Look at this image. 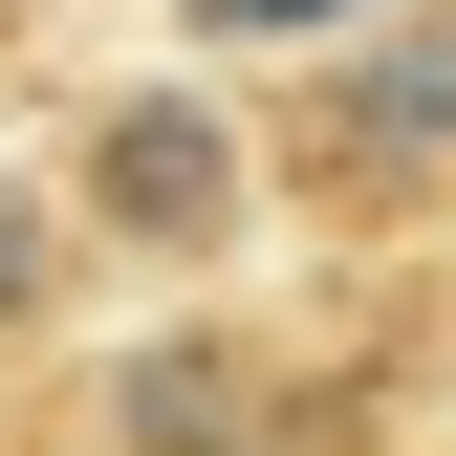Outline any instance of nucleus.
<instances>
[{
    "mask_svg": "<svg viewBox=\"0 0 456 456\" xmlns=\"http://www.w3.org/2000/svg\"><path fill=\"white\" fill-rule=\"evenodd\" d=\"M217 44H282V22H348V0H196Z\"/></svg>",
    "mask_w": 456,
    "mask_h": 456,
    "instance_id": "obj_4",
    "label": "nucleus"
},
{
    "mask_svg": "<svg viewBox=\"0 0 456 456\" xmlns=\"http://www.w3.org/2000/svg\"><path fill=\"white\" fill-rule=\"evenodd\" d=\"M240 196H261L240 131H217L196 87H131V109L87 131V196H66V217H109L131 261H217V240H240Z\"/></svg>",
    "mask_w": 456,
    "mask_h": 456,
    "instance_id": "obj_1",
    "label": "nucleus"
},
{
    "mask_svg": "<svg viewBox=\"0 0 456 456\" xmlns=\"http://www.w3.org/2000/svg\"><path fill=\"white\" fill-rule=\"evenodd\" d=\"M0 456H44V435H22V413H0Z\"/></svg>",
    "mask_w": 456,
    "mask_h": 456,
    "instance_id": "obj_5",
    "label": "nucleus"
},
{
    "mask_svg": "<svg viewBox=\"0 0 456 456\" xmlns=\"http://www.w3.org/2000/svg\"><path fill=\"white\" fill-rule=\"evenodd\" d=\"M261 413H282V391H261L240 326H175V348H131L87 391V456H261Z\"/></svg>",
    "mask_w": 456,
    "mask_h": 456,
    "instance_id": "obj_2",
    "label": "nucleus"
},
{
    "mask_svg": "<svg viewBox=\"0 0 456 456\" xmlns=\"http://www.w3.org/2000/svg\"><path fill=\"white\" fill-rule=\"evenodd\" d=\"M44 305H66V196H22V175H0V348H22Z\"/></svg>",
    "mask_w": 456,
    "mask_h": 456,
    "instance_id": "obj_3",
    "label": "nucleus"
}]
</instances>
